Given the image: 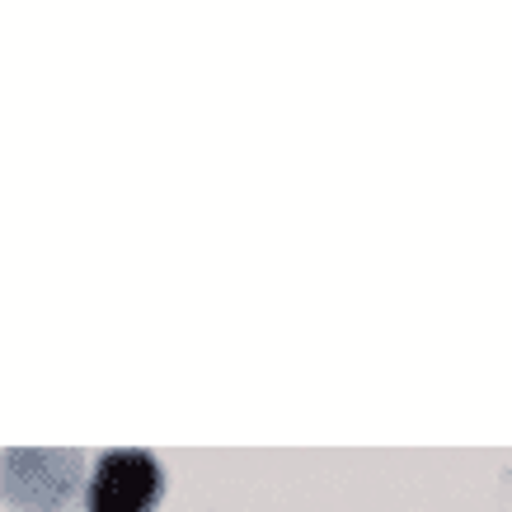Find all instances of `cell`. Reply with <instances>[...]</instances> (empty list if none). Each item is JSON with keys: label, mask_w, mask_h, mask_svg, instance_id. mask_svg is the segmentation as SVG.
I'll return each mask as SVG.
<instances>
[{"label": "cell", "mask_w": 512, "mask_h": 512, "mask_svg": "<svg viewBox=\"0 0 512 512\" xmlns=\"http://www.w3.org/2000/svg\"><path fill=\"white\" fill-rule=\"evenodd\" d=\"M85 451H5L0 456V498L19 512H66L76 494Z\"/></svg>", "instance_id": "2"}, {"label": "cell", "mask_w": 512, "mask_h": 512, "mask_svg": "<svg viewBox=\"0 0 512 512\" xmlns=\"http://www.w3.org/2000/svg\"><path fill=\"white\" fill-rule=\"evenodd\" d=\"M165 498V470L151 451L141 447H109L94 456L85 480V512H156Z\"/></svg>", "instance_id": "1"}]
</instances>
